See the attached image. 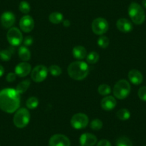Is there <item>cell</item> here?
<instances>
[{"instance_id":"e575fe53","label":"cell","mask_w":146,"mask_h":146,"mask_svg":"<svg viewBox=\"0 0 146 146\" xmlns=\"http://www.w3.org/2000/svg\"><path fill=\"white\" fill-rule=\"evenodd\" d=\"M96 146H112V145H111V143H110L109 140L103 139V140H101L100 141L98 142Z\"/></svg>"},{"instance_id":"d6986e66","label":"cell","mask_w":146,"mask_h":146,"mask_svg":"<svg viewBox=\"0 0 146 146\" xmlns=\"http://www.w3.org/2000/svg\"><path fill=\"white\" fill-rule=\"evenodd\" d=\"M18 54H19V58L24 62L29 61L31 58L30 52L28 50L27 47H25V46H22V47H21L19 49Z\"/></svg>"},{"instance_id":"44dd1931","label":"cell","mask_w":146,"mask_h":146,"mask_svg":"<svg viewBox=\"0 0 146 146\" xmlns=\"http://www.w3.org/2000/svg\"><path fill=\"white\" fill-rule=\"evenodd\" d=\"M49 20L51 23L55 24V25L61 23L62 22H63L62 14L60 12H52L49 16Z\"/></svg>"},{"instance_id":"7402d4cb","label":"cell","mask_w":146,"mask_h":146,"mask_svg":"<svg viewBox=\"0 0 146 146\" xmlns=\"http://www.w3.org/2000/svg\"><path fill=\"white\" fill-rule=\"evenodd\" d=\"M117 118L120 120H127L130 117V113L127 109L122 108L117 112Z\"/></svg>"},{"instance_id":"7c38bea8","label":"cell","mask_w":146,"mask_h":146,"mask_svg":"<svg viewBox=\"0 0 146 146\" xmlns=\"http://www.w3.org/2000/svg\"><path fill=\"white\" fill-rule=\"evenodd\" d=\"M0 21L3 27H5V29H10L15 25L16 18L12 12H5L1 15Z\"/></svg>"},{"instance_id":"9c48e42d","label":"cell","mask_w":146,"mask_h":146,"mask_svg":"<svg viewBox=\"0 0 146 146\" xmlns=\"http://www.w3.org/2000/svg\"><path fill=\"white\" fill-rule=\"evenodd\" d=\"M109 28L108 21L102 17L94 19L92 23V29L95 35H102L106 33Z\"/></svg>"},{"instance_id":"f1b7e54d","label":"cell","mask_w":146,"mask_h":146,"mask_svg":"<svg viewBox=\"0 0 146 146\" xmlns=\"http://www.w3.org/2000/svg\"><path fill=\"white\" fill-rule=\"evenodd\" d=\"M19 9L20 10V12L23 14H28L30 12V5L26 1H22L20 2L19 6Z\"/></svg>"},{"instance_id":"ac0fdd59","label":"cell","mask_w":146,"mask_h":146,"mask_svg":"<svg viewBox=\"0 0 146 146\" xmlns=\"http://www.w3.org/2000/svg\"><path fill=\"white\" fill-rule=\"evenodd\" d=\"M72 55L78 60H83L87 57V50L81 45L75 46L72 49Z\"/></svg>"},{"instance_id":"5b68a950","label":"cell","mask_w":146,"mask_h":146,"mask_svg":"<svg viewBox=\"0 0 146 146\" xmlns=\"http://www.w3.org/2000/svg\"><path fill=\"white\" fill-rule=\"evenodd\" d=\"M30 120V114L26 108H20L17 110L14 115L13 122L15 125L18 128H24L26 127Z\"/></svg>"},{"instance_id":"d6a6232c","label":"cell","mask_w":146,"mask_h":146,"mask_svg":"<svg viewBox=\"0 0 146 146\" xmlns=\"http://www.w3.org/2000/svg\"><path fill=\"white\" fill-rule=\"evenodd\" d=\"M24 44L25 45V47H29V46H31L33 43V38H32V36H27L25 38L23 41Z\"/></svg>"},{"instance_id":"484cf974","label":"cell","mask_w":146,"mask_h":146,"mask_svg":"<svg viewBox=\"0 0 146 146\" xmlns=\"http://www.w3.org/2000/svg\"><path fill=\"white\" fill-rule=\"evenodd\" d=\"M99 54L96 52H91L86 57L87 62L90 64H95V63H97L99 60Z\"/></svg>"},{"instance_id":"cb8c5ba5","label":"cell","mask_w":146,"mask_h":146,"mask_svg":"<svg viewBox=\"0 0 146 146\" xmlns=\"http://www.w3.org/2000/svg\"><path fill=\"white\" fill-rule=\"evenodd\" d=\"M39 105V100L36 97H30L29 99L27 100L26 105L28 109L33 110L37 108Z\"/></svg>"},{"instance_id":"603a6c76","label":"cell","mask_w":146,"mask_h":146,"mask_svg":"<svg viewBox=\"0 0 146 146\" xmlns=\"http://www.w3.org/2000/svg\"><path fill=\"white\" fill-rule=\"evenodd\" d=\"M14 53V49L13 48H9L7 50H2V52H0V58L3 61H9Z\"/></svg>"},{"instance_id":"d590c367","label":"cell","mask_w":146,"mask_h":146,"mask_svg":"<svg viewBox=\"0 0 146 146\" xmlns=\"http://www.w3.org/2000/svg\"><path fill=\"white\" fill-rule=\"evenodd\" d=\"M63 25L65 27H69L70 26V22L69 20H64L63 21Z\"/></svg>"},{"instance_id":"e0dca14e","label":"cell","mask_w":146,"mask_h":146,"mask_svg":"<svg viewBox=\"0 0 146 146\" xmlns=\"http://www.w3.org/2000/svg\"><path fill=\"white\" fill-rule=\"evenodd\" d=\"M128 79L133 85H139L143 82V76L139 70H132L128 73Z\"/></svg>"},{"instance_id":"4316f807","label":"cell","mask_w":146,"mask_h":146,"mask_svg":"<svg viewBox=\"0 0 146 146\" xmlns=\"http://www.w3.org/2000/svg\"><path fill=\"white\" fill-rule=\"evenodd\" d=\"M98 92H99L100 95L106 96V95H108L111 92V88H110V87L108 85L102 84L98 88Z\"/></svg>"},{"instance_id":"4dcf8cb0","label":"cell","mask_w":146,"mask_h":146,"mask_svg":"<svg viewBox=\"0 0 146 146\" xmlns=\"http://www.w3.org/2000/svg\"><path fill=\"white\" fill-rule=\"evenodd\" d=\"M109 39L105 36H101L100 37L98 38V44L100 47L101 48H106V47H108L109 45Z\"/></svg>"},{"instance_id":"f546056e","label":"cell","mask_w":146,"mask_h":146,"mask_svg":"<svg viewBox=\"0 0 146 146\" xmlns=\"http://www.w3.org/2000/svg\"><path fill=\"white\" fill-rule=\"evenodd\" d=\"M48 71L50 72V74L53 76H59L62 74V69L59 67L58 65H55V64H53L51 65L49 67Z\"/></svg>"},{"instance_id":"8d00e7d4","label":"cell","mask_w":146,"mask_h":146,"mask_svg":"<svg viewBox=\"0 0 146 146\" xmlns=\"http://www.w3.org/2000/svg\"><path fill=\"white\" fill-rule=\"evenodd\" d=\"M4 73H5V69L2 65H0V78L4 75Z\"/></svg>"},{"instance_id":"d4e9b609","label":"cell","mask_w":146,"mask_h":146,"mask_svg":"<svg viewBox=\"0 0 146 146\" xmlns=\"http://www.w3.org/2000/svg\"><path fill=\"white\" fill-rule=\"evenodd\" d=\"M116 146H133V143L128 137L122 136L117 140Z\"/></svg>"},{"instance_id":"ab89813d","label":"cell","mask_w":146,"mask_h":146,"mask_svg":"<svg viewBox=\"0 0 146 146\" xmlns=\"http://www.w3.org/2000/svg\"><path fill=\"white\" fill-rule=\"evenodd\" d=\"M80 146H82V145H80Z\"/></svg>"},{"instance_id":"7a4b0ae2","label":"cell","mask_w":146,"mask_h":146,"mask_svg":"<svg viewBox=\"0 0 146 146\" xmlns=\"http://www.w3.org/2000/svg\"><path fill=\"white\" fill-rule=\"evenodd\" d=\"M89 71L88 64L83 61L73 62L67 68L68 75L75 80H82L86 78L89 74Z\"/></svg>"},{"instance_id":"ffe728a7","label":"cell","mask_w":146,"mask_h":146,"mask_svg":"<svg viewBox=\"0 0 146 146\" xmlns=\"http://www.w3.org/2000/svg\"><path fill=\"white\" fill-rule=\"evenodd\" d=\"M30 80H24L22 82H21L20 83H19L17 85L16 88V90L19 95L21 94H23L26 92L28 90V88L30 86Z\"/></svg>"},{"instance_id":"2e32d148","label":"cell","mask_w":146,"mask_h":146,"mask_svg":"<svg viewBox=\"0 0 146 146\" xmlns=\"http://www.w3.org/2000/svg\"><path fill=\"white\" fill-rule=\"evenodd\" d=\"M117 105V101L115 98L113 96H106L101 100V108L105 110L109 111L115 108Z\"/></svg>"},{"instance_id":"8fae6325","label":"cell","mask_w":146,"mask_h":146,"mask_svg":"<svg viewBox=\"0 0 146 146\" xmlns=\"http://www.w3.org/2000/svg\"><path fill=\"white\" fill-rule=\"evenodd\" d=\"M19 27L24 32H30L35 27V22L33 18L29 15H25L19 21Z\"/></svg>"},{"instance_id":"74e56055","label":"cell","mask_w":146,"mask_h":146,"mask_svg":"<svg viewBox=\"0 0 146 146\" xmlns=\"http://www.w3.org/2000/svg\"><path fill=\"white\" fill-rule=\"evenodd\" d=\"M142 5L144 8L146 9V0H143V2H142Z\"/></svg>"},{"instance_id":"f35d334b","label":"cell","mask_w":146,"mask_h":146,"mask_svg":"<svg viewBox=\"0 0 146 146\" xmlns=\"http://www.w3.org/2000/svg\"><path fill=\"white\" fill-rule=\"evenodd\" d=\"M145 146H146V145H145Z\"/></svg>"},{"instance_id":"1f68e13d","label":"cell","mask_w":146,"mask_h":146,"mask_svg":"<svg viewBox=\"0 0 146 146\" xmlns=\"http://www.w3.org/2000/svg\"><path fill=\"white\" fill-rule=\"evenodd\" d=\"M137 95H138L139 98H140L141 100L146 102V86L141 87V88L138 90Z\"/></svg>"},{"instance_id":"4fadbf2b","label":"cell","mask_w":146,"mask_h":146,"mask_svg":"<svg viewBox=\"0 0 146 146\" xmlns=\"http://www.w3.org/2000/svg\"><path fill=\"white\" fill-rule=\"evenodd\" d=\"M31 70H32V67L30 64L26 62H23L18 64L15 67V73L20 78H25L31 72Z\"/></svg>"},{"instance_id":"277c9868","label":"cell","mask_w":146,"mask_h":146,"mask_svg":"<svg viewBox=\"0 0 146 146\" xmlns=\"http://www.w3.org/2000/svg\"><path fill=\"white\" fill-rule=\"evenodd\" d=\"M131 87L126 80H120L116 82L113 88V95L120 100L125 99L130 93Z\"/></svg>"},{"instance_id":"8992f818","label":"cell","mask_w":146,"mask_h":146,"mask_svg":"<svg viewBox=\"0 0 146 146\" xmlns=\"http://www.w3.org/2000/svg\"><path fill=\"white\" fill-rule=\"evenodd\" d=\"M72 127L77 130H81L88 126L89 123V118L84 113H76L72 117L71 121Z\"/></svg>"},{"instance_id":"6da1fadb","label":"cell","mask_w":146,"mask_h":146,"mask_svg":"<svg viewBox=\"0 0 146 146\" xmlns=\"http://www.w3.org/2000/svg\"><path fill=\"white\" fill-rule=\"evenodd\" d=\"M16 90L5 88L0 91V109L7 113L16 112L20 105V96Z\"/></svg>"},{"instance_id":"9a60e30c","label":"cell","mask_w":146,"mask_h":146,"mask_svg":"<svg viewBox=\"0 0 146 146\" xmlns=\"http://www.w3.org/2000/svg\"><path fill=\"white\" fill-rule=\"evenodd\" d=\"M117 29L123 33H128L133 30V24L125 18H121L117 21L116 23Z\"/></svg>"},{"instance_id":"83f0119b","label":"cell","mask_w":146,"mask_h":146,"mask_svg":"<svg viewBox=\"0 0 146 146\" xmlns=\"http://www.w3.org/2000/svg\"><path fill=\"white\" fill-rule=\"evenodd\" d=\"M102 125H103V123H102V120H100L98 118L92 120V121H91L90 125V128L92 129V130H95V131L100 130L102 127Z\"/></svg>"},{"instance_id":"ba28073f","label":"cell","mask_w":146,"mask_h":146,"mask_svg":"<svg viewBox=\"0 0 146 146\" xmlns=\"http://www.w3.org/2000/svg\"><path fill=\"white\" fill-rule=\"evenodd\" d=\"M8 42L12 46H19L23 41V36L18 28L12 27L9 29L7 35Z\"/></svg>"},{"instance_id":"30bf717a","label":"cell","mask_w":146,"mask_h":146,"mask_svg":"<svg viewBox=\"0 0 146 146\" xmlns=\"http://www.w3.org/2000/svg\"><path fill=\"white\" fill-rule=\"evenodd\" d=\"M49 146H70V140L64 135L55 134L50 137Z\"/></svg>"},{"instance_id":"836d02e7","label":"cell","mask_w":146,"mask_h":146,"mask_svg":"<svg viewBox=\"0 0 146 146\" xmlns=\"http://www.w3.org/2000/svg\"><path fill=\"white\" fill-rule=\"evenodd\" d=\"M16 78H17V75L15 72H9L8 73V75H7L6 79L7 82H12L16 80Z\"/></svg>"},{"instance_id":"52a82bcc","label":"cell","mask_w":146,"mask_h":146,"mask_svg":"<svg viewBox=\"0 0 146 146\" xmlns=\"http://www.w3.org/2000/svg\"><path fill=\"white\" fill-rule=\"evenodd\" d=\"M48 75V69L44 65H37L31 72V78L35 82H41L46 79Z\"/></svg>"},{"instance_id":"5bb4252c","label":"cell","mask_w":146,"mask_h":146,"mask_svg":"<svg viewBox=\"0 0 146 146\" xmlns=\"http://www.w3.org/2000/svg\"><path fill=\"white\" fill-rule=\"evenodd\" d=\"M96 136L91 133H83L80 137V143L82 146H94L97 143Z\"/></svg>"},{"instance_id":"3957f363","label":"cell","mask_w":146,"mask_h":146,"mask_svg":"<svg viewBox=\"0 0 146 146\" xmlns=\"http://www.w3.org/2000/svg\"><path fill=\"white\" fill-rule=\"evenodd\" d=\"M128 15L132 22L137 25H142L145 19V14L141 5L132 2L128 7Z\"/></svg>"}]
</instances>
